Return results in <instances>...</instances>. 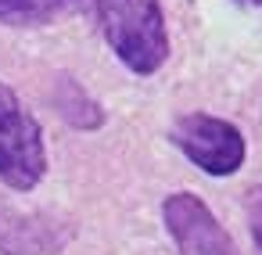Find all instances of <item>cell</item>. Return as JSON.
<instances>
[{
    "mask_svg": "<svg viewBox=\"0 0 262 255\" xmlns=\"http://www.w3.org/2000/svg\"><path fill=\"white\" fill-rule=\"evenodd\" d=\"M112 54L137 76H155L169 61L162 0H83Z\"/></svg>",
    "mask_w": 262,
    "mask_h": 255,
    "instance_id": "obj_1",
    "label": "cell"
},
{
    "mask_svg": "<svg viewBox=\"0 0 262 255\" xmlns=\"http://www.w3.org/2000/svg\"><path fill=\"white\" fill-rule=\"evenodd\" d=\"M47 176V140L40 119L22 104L15 87L0 79V183L29 194Z\"/></svg>",
    "mask_w": 262,
    "mask_h": 255,
    "instance_id": "obj_2",
    "label": "cell"
},
{
    "mask_svg": "<svg viewBox=\"0 0 262 255\" xmlns=\"http://www.w3.org/2000/svg\"><path fill=\"white\" fill-rule=\"evenodd\" d=\"M169 140L183 151V158L190 165H198L208 176H233L248 158L244 133L230 119H219L208 112L180 115L169 126Z\"/></svg>",
    "mask_w": 262,
    "mask_h": 255,
    "instance_id": "obj_3",
    "label": "cell"
},
{
    "mask_svg": "<svg viewBox=\"0 0 262 255\" xmlns=\"http://www.w3.org/2000/svg\"><path fill=\"white\" fill-rule=\"evenodd\" d=\"M162 219L180 255H241L215 212L190 190H172L162 201Z\"/></svg>",
    "mask_w": 262,
    "mask_h": 255,
    "instance_id": "obj_4",
    "label": "cell"
},
{
    "mask_svg": "<svg viewBox=\"0 0 262 255\" xmlns=\"http://www.w3.org/2000/svg\"><path fill=\"white\" fill-rule=\"evenodd\" d=\"M76 223L58 212H29L0 198V255H61Z\"/></svg>",
    "mask_w": 262,
    "mask_h": 255,
    "instance_id": "obj_5",
    "label": "cell"
},
{
    "mask_svg": "<svg viewBox=\"0 0 262 255\" xmlns=\"http://www.w3.org/2000/svg\"><path fill=\"white\" fill-rule=\"evenodd\" d=\"M58 115L72 126V130H83V133H94L104 126V108L83 90V83L76 76H58L54 83V94H51Z\"/></svg>",
    "mask_w": 262,
    "mask_h": 255,
    "instance_id": "obj_6",
    "label": "cell"
},
{
    "mask_svg": "<svg viewBox=\"0 0 262 255\" xmlns=\"http://www.w3.org/2000/svg\"><path fill=\"white\" fill-rule=\"evenodd\" d=\"M72 8H83V0H0V26H51Z\"/></svg>",
    "mask_w": 262,
    "mask_h": 255,
    "instance_id": "obj_7",
    "label": "cell"
},
{
    "mask_svg": "<svg viewBox=\"0 0 262 255\" xmlns=\"http://www.w3.org/2000/svg\"><path fill=\"white\" fill-rule=\"evenodd\" d=\"M244 219H248L251 248H255V255H262V183L244 190Z\"/></svg>",
    "mask_w": 262,
    "mask_h": 255,
    "instance_id": "obj_8",
    "label": "cell"
},
{
    "mask_svg": "<svg viewBox=\"0 0 262 255\" xmlns=\"http://www.w3.org/2000/svg\"><path fill=\"white\" fill-rule=\"evenodd\" d=\"M237 4H244V8H262V0H237Z\"/></svg>",
    "mask_w": 262,
    "mask_h": 255,
    "instance_id": "obj_9",
    "label": "cell"
}]
</instances>
